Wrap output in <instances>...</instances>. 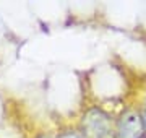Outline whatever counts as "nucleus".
<instances>
[{"instance_id":"f257e3e1","label":"nucleus","mask_w":146,"mask_h":138,"mask_svg":"<svg viewBox=\"0 0 146 138\" xmlns=\"http://www.w3.org/2000/svg\"><path fill=\"white\" fill-rule=\"evenodd\" d=\"M83 138H115V127L109 114L91 109L83 117Z\"/></svg>"},{"instance_id":"f03ea898","label":"nucleus","mask_w":146,"mask_h":138,"mask_svg":"<svg viewBox=\"0 0 146 138\" xmlns=\"http://www.w3.org/2000/svg\"><path fill=\"white\" fill-rule=\"evenodd\" d=\"M146 130L140 111L128 109L122 114L115 125V138H145Z\"/></svg>"},{"instance_id":"7ed1b4c3","label":"nucleus","mask_w":146,"mask_h":138,"mask_svg":"<svg viewBox=\"0 0 146 138\" xmlns=\"http://www.w3.org/2000/svg\"><path fill=\"white\" fill-rule=\"evenodd\" d=\"M58 138H83V135L78 133V132H65V133H62Z\"/></svg>"},{"instance_id":"20e7f679","label":"nucleus","mask_w":146,"mask_h":138,"mask_svg":"<svg viewBox=\"0 0 146 138\" xmlns=\"http://www.w3.org/2000/svg\"><path fill=\"white\" fill-rule=\"evenodd\" d=\"M140 114H141V119H143V123H145V130H146V98L143 101V106L140 109Z\"/></svg>"}]
</instances>
